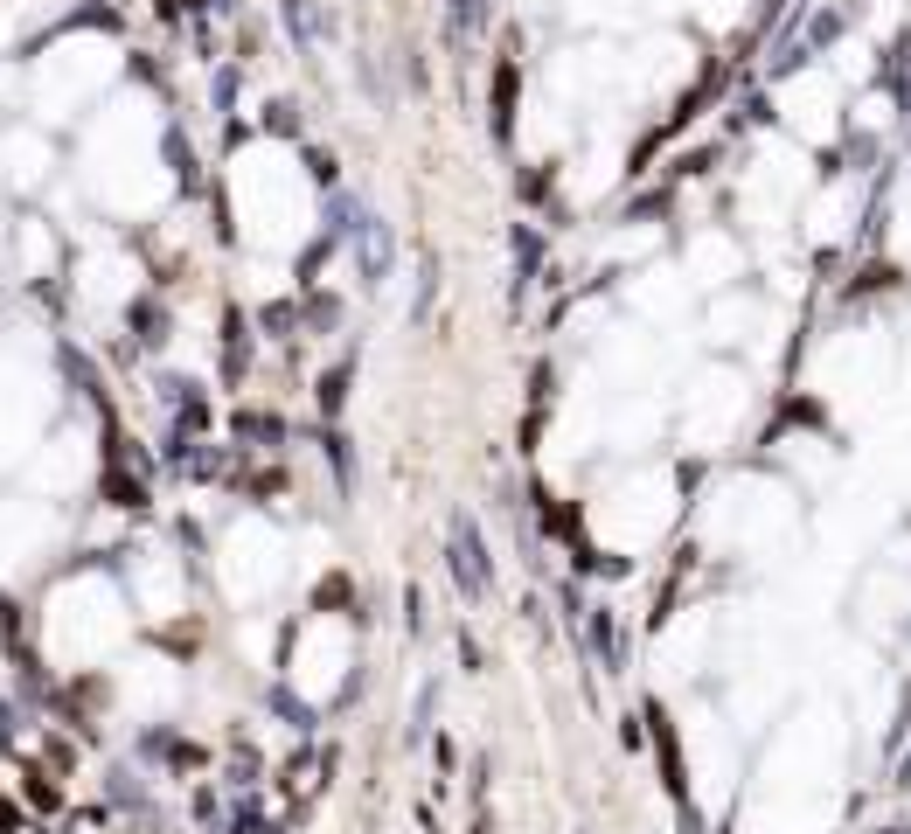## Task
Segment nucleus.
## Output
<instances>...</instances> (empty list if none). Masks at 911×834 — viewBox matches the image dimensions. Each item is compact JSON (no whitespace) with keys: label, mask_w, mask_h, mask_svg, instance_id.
I'll return each instance as SVG.
<instances>
[{"label":"nucleus","mask_w":911,"mask_h":834,"mask_svg":"<svg viewBox=\"0 0 911 834\" xmlns=\"http://www.w3.org/2000/svg\"><path fill=\"white\" fill-rule=\"evenodd\" d=\"M453 577L466 598H487V563H480V536L473 522H453Z\"/></svg>","instance_id":"obj_1"}]
</instances>
